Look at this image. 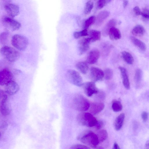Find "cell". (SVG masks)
Returning <instances> with one entry per match:
<instances>
[{
  "mask_svg": "<svg viewBox=\"0 0 149 149\" xmlns=\"http://www.w3.org/2000/svg\"><path fill=\"white\" fill-rule=\"evenodd\" d=\"M95 149H104V148L102 146H99L96 148Z\"/></svg>",
  "mask_w": 149,
  "mask_h": 149,
  "instance_id": "cell-47",
  "label": "cell"
},
{
  "mask_svg": "<svg viewBox=\"0 0 149 149\" xmlns=\"http://www.w3.org/2000/svg\"><path fill=\"white\" fill-rule=\"evenodd\" d=\"M116 23V21L115 19H112L107 23L102 30V34L104 36H106L108 35L110 29L113 27H115Z\"/></svg>",
  "mask_w": 149,
  "mask_h": 149,
  "instance_id": "cell-20",
  "label": "cell"
},
{
  "mask_svg": "<svg viewBox=\"0 0 149 149\" xmlns=\"http://www.w3.org/2000/svg\"><path fill=\"white\" fill-rule=\"evenodd\" d=\"M88 35L91 42H94L100 39L101 33L99 31L93 30L88 33Z\"/></svg>",
  "mask_w": 149,
  "mask_h": 149,
  "instance_id": "cell-24",
  "label": "cell"
},
{
  "mask_svg": "<svg viewBox=\"0 0 149 149\" xmlns=\"http://www.w3.org/2000/svg\"><path fill=\"white\" fill-rule=\"evenodd\" d=\"M100 56L99 51L97 49H93L89 53L87 58V62L90 64H93L97 61Z\"/></svg>",
  "mask_w": 149,
  "mask_h": 149,
  "instance_id": "cell-15",
  "label": "cell"
},
{
  "mask_svg": "<svg viewBox=\"0 0 149 149\" xmlns=\"http://www.w3.org/2000/svg\"><path fill=\"white\" fill-rule=\"evenodd\" d=\"M130 38L132 42L136 46L142 51H146V46L143 42L134 36H131Z\"/></svg>",
  "mask_w": 149,
  "mask_h": 149,
  "instance_id": "cell-22",
  "label": "cell"
},
{
  "mask_svg": "<svg viewBox=\"0 0 149 149\" xmlns=\"http://www.w3.org/2000/svg\"><path fill=\"white\" fill-rule=\"evenodd\" d=\"M103 125V122L101 120L97 121V122L95 125L97 129H100L102 127Z\"/></svg>",
  "mask_w": 149,
  "mask_h": 149,
  "instance_id": "cell-42",
  "label": "cell"
},
{
  "mask_svg": "<svg viewBox=\"0 0 149 149\" xmlns=\"http://www.w3.org/2000/svg\"><path fill=\"white\" fill-rule=\"evenodd\" d=\"M145 33V30L143 26L137 25L135 26L132 31V33L134 35L137 36H141Z\"/></svg>",
  "mask_w": 149,
  "mask_h": 149,
  "instance_id": "cell-25",
  "label": "cell"
},
{
  "mask_svg": "<svg viewBox=\"0 0 149 149\" xmlns=\"http://www.w3.org/2000/svg\"><path fill=\"white\" fill-rule=\"evenodd\" d=\"M70 149H90V148L85 145L81 144H76L71 146Z\"/></svg>",
  "mask_w": 149,
  "mask_h": 149,
  "instance_id": "cell-37",
  "label": "cell"
},
{
  "mask_svg": "<svg viewBox=\"0 0 149 149\" xmlns=\"http://www.w3.org/2000/svg\"><path fill=\"white\" fill-rule=\"evenodd\" d=\"M99 143H101L105 140L108 136V134L106 130H103L99 132L97 134Z\"/></svg>",
  "mask_w": 149,
  "mask_h": 149,
  "instance_id": "cell-28",
  "label": "cell"
},
{
  "mask_svg": "<svg viewBox=\"0 0 149 149\" xmlns=\"http://www.w3.org/2000/svg\"><path fill=\"white\" fill-rule=\"evenodd\" d=\"M142 77V72L140 69H137L136 71L134 80L136 84H139L141 81Z\"/></svg>",
  "mask_w": 149,
  "mask_h": 149,
  "instance_id": "cell-30",
  "label": "cell"
},
{
  "mask_svg": "<svg viewBox=\"0 0 149 149\" xmlns=\"http://www.w3.org/2000/svg\"><path fill=\"white\" fill-rule=\"evenodd\" d=\"M5 10L10 17H14L17 15L19 12V6L12 3H7L4 6Z\"/></svg>",
  "mask_w": 149,
  "mask_h": 149,
  "instance_id": "cell-12",
  "label": "cell"
},
{
  "mask_svg": "<svg viewBox=\"0 0 149 149\" xmlns=\"http://www.w3.org/2000/svg\"><path fill=\"white\" fill-rule=\"evenodd\" d=\"M0 53L8 61L14 62L19 58V53L13 48L8 46H5L0 49Z\"/></svg>",
  "mask_w": 149,
  "mask_h": 149,
  "instance_id": "cell-3",
  "label": "cell"
},
{
  "mask_svg": "<svg viewBox=\"0 0 149 149\" xmlns=\"http://www.w3.org/2000/svg\"><path fill=\"white\" fill-rule=\"evenodd\" d=\"M122 57L124 60L128 64L131 65L134 61V58L131 54L128 52L123 51L121 53Z\"/></svg>",
  "mask_w": 149,
  "mask_h": 149,
  "instance_id": "cell-26",
  "label": "cell"
},
{
  "mask_svg": "<svg viewBox=\"0 0 149 149\" xmlns=\"http://www.w3.org/2000/svg\"><path fill=\"white\" fill-rule=\"evenodd\" d=\"M78 139L84 144L93 148L99 143L97 134L90 131L83 133L78 136Z\"/></svg>",
  "mask_w": 149,
  "mask_h": 149,
  "instance_id": "cell-1",
  "label": "cell"
},
{
  "mask_svg": "<svg viewBox=\"0 0 149 149\" xmlns=\"http://www.w3.org/2000/svg\"><path fill=\"white\" fill-rule=\"evenodd\" d=\"M149 141L148 140L146 142L145 146V149H149Z\"/></svg>",
  "mask_w": 149,
  "mask_h": 149,
  "instance_id": "cell-45",
  "label": "cell"
},
{
  "mask_svg": "<svg viewBox=\"0 0 149 149\" xmlns=\"http://www.w3.org/2000/svg\"><path fill=\"white\" fill-rule=\"evenodd\" d=\"M77 119L80 125L90 127L95 126L97 121L92 114L87 112L79 113L77 115Z\"/></svg>",
  "mask_w": 149,
  "mask_h": 149,
  "instance_id": "cell-2",
  "label": "cell"
},
{
  "mask_svg": "<svg viewBox=\"0 0 149 149\" xmlns=\"http://www.w3.org/2000/svg\"><path fill=\"white\" fill-rule=\"evenodd\" d=\"M128 1L127 0H124L123 2V6L124 8H125L127 5Z\"/></svg>",
  "mask_w": 149,
  "mask_h": 149,
  "instance_id": "cell-44",
  "label": "cell"
},
{
  "mask_svg": "<svg viewBox=\"0 0 149 149\" xmlns=\"http://www.w3.org/2000/svg\"><path fill=\"white\" fill-rule=\"evenodd\" d=\"M97 94V98L99 100H103L104 99L105 97V94L104 92L102 91L100 92L98 91Z\"/></svg>",
  "mask_w": 149,
  "mask_h": 149,
  "instance_id": "cell-38",
  "label": "cell"
},
{
  "mask_svg": "<svg viewBox=\"0 0 149 149\" xmlns=\"http://www.w3.org/2000/svg\"><path fill=\"white\" fill-rule=\"evenodd\" d=\"M73 105L75 109L78 111H85L89 108L90 103L88 100L81 95H77L73 99Z\"/></svg>",
  "mask_w": 149,
  "mask_h": 149,
  "instance_id": "cell-4",
  "label": "cell"
},
{
  "mask_svg": "<svg viewBox=\"0 0 149 149\" xmlns=\"http://www.w3.org/2000/svg\"><path fill=\"white\" fill-rule=\"evenodd\" d=\"M108 35L110 38L112 40H117L121 37L120 32L119 29L115 27H113L109 30Z\"/></svg>",
  "mask_w": 149,
  "mask_h": 149,
  "instance_id": "cell-19",
  "label": "cell"
},
{
  "mask_svg": "<svg viewBox=\"0 0 149 149\" xmlns=\"http://www.w3.org/2000/svg\"><path fill=\"white\" fill-rule=\"evenodd\" d=\"M19 89V87L18 84L13 81H11L6 85L5 91L10 95L15 94Z\"/></svg>",
  "mask_w": 149,
  "mask_h": 149,
  "instance_id": "cell-14",
  "label": "cell"
},
{
  "mask_svg": "<svg viewBox=\"0 0 149 149\" xmlns=\"http://www.w3.org/2000/svg\"><path fill=\"white\" fill-rule=\"evenodd\" d=\"M7 100V95L5 94L1 99L0 104V112L4 116L8 115L10 111Z\"/></svg>",
  "mask_w": 149,
  "mask_h": 149,
  "instance_id": "cell-11",
  "label": "cell"
},
{
  "mask_svg": "<svg viewBox=\"0 0 149 149\" xmlns=\"http://www.w3.org/2000/svg\"><path fill=\"white\" fill-rule=\"evenodd\" d=\"M141 15L144 19L148 20L149 17L148 8L147 7L144 8L141 11Z\"/></svg>",
  "mask_w": 149,
  "mask_h": 149,
  "instance_id": "cell-36",
  "label": "cell"
},
{
  "mask_svg": "<svg viewBox=\"0 0 149 149\" xmlns=\"http://www.w3.org/2000/svg\"><path fill=\"white\" fill-rule=\"evenodd\" d=\"M133 10L134 12L136 15H141V11L138 6H135Z\"/></svg>",
  "mask_w": 149,
  "mask_h": 149,
  "instance_id": "cell-40",
  "label": "cell"
},
{
  "mask_svg": "<svg viewBox=\"0 0 149 149\" xmlns=\"http://www.w3.org/2000/svg\"><path fill=\"white\" fill-rule=\"evenodd\" d=\"M2 22L6 27L12 31L18 30L21 26L19 22L10 17H4L2 19Z\"/></svg>",
  "mask_w": 149,
  "mask_h": 149,
  "instance_id": "cell-7",
  "label": "cell"
},
{
  "mask_svg": "<svg viewBox=\"0 0 149 149\" xmlns=\"http://www.w3.org/2000/svg\"><path fill=\"white\" fill-rule=\"evenodd\" d=\"M82 86L85 94L88 97H91L94 94H96L99 91L93 82L89 81L84 83Z\"/></svg>",
  "mask_w": 149,
  "mask_h": 149,
  "instance_id": "cell-9",
  "label": "cell"
},
{
  "mask_svg": "<svg viewBox=\"0 0 149 149\" xmlns=\"http://www.w3.org/2000/svg\"><path fill=\"white\" fill-rule=\"evenodd\" d=\"M119 69L122 76L123 83L124 86L127 89H129L130 88V83L126 69L121 66L119 67Z\"/></svg>",
  "mask_w": 149,
  "mask_h": 149,
  "instance_id": "cell-17",
  "label": "cell"
},
{
  "mask_svg": "<svg viewBox=\"0 0 149 149\" xmlns=\"http://www.w3.org/2000/svg\"><path fill=\"white\" fill-rule=\"evenodd\" d=\"M93 7V3L91 1H88L85 5L84 8V12L86 15L90 13Z\"/></svg>",
  "mask_w": 149,
  "mask_h": 149,
  "instance_id": "cell-31",
  "label": "cell"
},
{
  "mask_svg": "<svg viewBox=\"0 0 149 149\" xmlns=\"http://www.w3.org/2000/svg\"><path fill=\"white\" fill-rule=\"evenodd\" d=\"M141 118L144 122H146L148 119V113L145 111H144L141 113Z\"/></svg>",
  "mask_w": 149,
  "mask_h": 149,
  "instance_id": "cell-39",
  "label": "cell"
},
{
  "mask_svg": "<svg viewBox=\"0 0 149 149\" xmlns=\"http://www.w3.org/2000/svg\"><path fill=\"white\" fill-rule=\"evenodd\" d=\"M1 132H0V137L1 136Z\"/></svg>",
  "mask_w": 149,
  "mask_h": 149,
  "instance_id": "cell-48",
  "label": "cell"
},
{
  "mask_svg": "<svg viewBox=\"0 0 149 149\" xmlns=\"http://www.w3.org/2000/svg\"><path fill=\"white\" fill-rule=\"evenodd\" d=\"M76 67L81 73L86 74L88 72L89 67L87 63L84 61L78 62L76 65Z\"/></svg>",
  "mask_w": 149,
  "mask_h": 149,
  "instance_id": "cell-23",
  "label": "cell"
},
{
  "mask_svg": "<svg viewBox=\"0 0 149 149\" xmlns=\"http://www.w3.org/2000/svg\"><path fill=\"white\" fill-rule=\"evenodd\" d=\"M4 94V93L2 91H0V99L1 98H2Z\"/></svg>",
  "mask_w": 149,
  "mask_h": 149,
  "instance_id": "cell-46",
  "label": "cell"
},
{
  "mask_svg": "<svg viewBox=\"0 0 149 149\" xmlns=\"http://www.w3.org/2000/svg\"><path fill=\"white\" fill-rule=\"evenodd\" d=\"M111 1V0H98L97 3V6L98 9H100L107 5Z\"/></svg>",
  "mask_w": 149,
  "mask_h": 149,
  "instance_id": "cell-34",
  "label": "cell"
},
{
  "mask_svg": "<svg viewBox=\"0 0 149 149\" xmlns=\"http://www.w3.org/2000/svg\"><path fill=\"white\" fill-rule=\"evenodd\" d=\"M95 16H92L86 19L84 24V29H87L93 24L95 22Z\"/></svg>",
  "mask_w": 149,
  "mask_h": 149,
  "instance_id": "cell-29",
  "label": "cell"
},
{
  "mask_svg": "<svg viewBox=\"0 0 149 149\" xmlns=\"http://www.w3.org/2000/svg\"><path fill=\"white\" fill-rule=\"evenodd\" d=\"M13 75L11 72L7 68L0 70V85H6L13 81Z\"/></svg>",
  "mask_w": 149,
  "mask_h": 149,
  "instance_id": "cell-8",
  "label": "cell"
},
{
  "mask_svg": "<svg viewBox=\"0 0 149 149\" xmlns=\"http://www.w3.org/2000/svg\"><path fill=\"white\" fill-rule=\"evenodd\" d=\"M112 107L113 111L116 112L120 111L123 109V106L121 102L116 100H114L113 102Z\"/></svg>",
  "mask_w": 149,
  "mask_h": 149,
  "instance_id": "cell-27",
  "label": "cell"
},
{
  "mask_svg": "<svg viewBox=\"0 0 149 149\" xmlns=\"http://www.w3.org/2000/svg\"><path fill=\"white\" fill-rule=\"evenodd\" d=\"M65 76L67 80L72 84L79 87L82 86L84 83L82 77L76 71L68 70L66 72Z\"/></svg>",
  "mask_w": 149,
  "mask_h": 149,
  "instance_id": "cell-5",
  "label": "cell"
},
{
  "mask_svg": "<svg viewBox=\"0 0 149 149\" xmlns=\"http://www.w3.org/2000/svg\"><path fill=\"white\" fill-rule=\"evenodd\" d=\"M110 15V12L107 10H103L100 12L95 18L96 25H100Z\"/></svg>",
  "mask_w": 149,
  "mask_h": 149,
  "instance_id": "cell-18",
  "label": "cell"
},
{
  "mask_svg": "<svg viewBox=\"0 0 149 149\" xmlns=\"http://www.w3.org/2000/svg\"><path fill=\"white\" fill-rule=\"evenodd\" d=\"M4 116L1 113L0 114V129L4 128L8 126L7 123Z\"/></svg>",
  "mask_w": 149,
  "mask_h": 149,
  "instance_id": "cell-35",
  "label": "cell"
},
{
  "mask_svg": "<svg viewBox=\"0 0 149 149\" xmlns=\"http://www.w3.org/2000/svg\"><path fill=\"white\" fill-rule=\"evenodd\" d=\"M73 35L75 39H78L80 37L83 36L81 31H75L74 32Z\"/></svg>",
  "mask_w": 149,
  "mask_h": 149,
  "instance_id": "cell-41",
  "label": "cell"
},
{
  "mask_svg": "<svg viewBox=\"0 0 149 149\" xmlns=\"http://www.w3.org/2000/svg\"><path fill=\"white\" fill-rule=\"evenodd\" d=\"M90 75L91 79L95 82L101 80L104 77V72L100 69L92 67L90 70Z\"/></svg>",
  "mask_w": 149,
  "mask_h": 149,
  "instance_id": "cell-10",
  "label": "cell"
},
{
  "mask_svg": "<svg viewBox=\"0 0 149 149\" xmlns=\"http://www.w3.org/2000/svg\"><path fill=\"white\" fill-rule=\"evenodd\" d=\"M125 117V114L122 113L120 114L116 118L114 123L115 128L116 130H119L121 128L123 124Z\"/></svg>",
  "mask_w": 149,
  "mask_h": 149,
  "instance_id": "cell-21",
  "label": "cell"
},
{
  "mask_svg": "<svg viewBox=\"0 0 149 149\" xmlns=\"http://www.w3.org/2000/svg\"><path fill=\"white\" fill-rule=\"evenodd\" d=\"M104 77L106 80H110L112 79L113 76L112 70L109 68H107L104 70Z\"/></svg>",
  "mask_w": 149,
  "mask_h": 149,
  "instance_id": "cell-33",
  "label": "cell"
},
{
  "mask_svg": "<svg viewBox=\"0 0 149 149\" xmlns=\"http://www.w3.org/2000/svg\"><path fill=\"white\" fill-rule=\"evenodd\" d=\"M12 45L16 48L20 50H25L28 44V39L22 35L16 34L12 38L11 41Z\"/></svg>",
  "mask_w": 149,
  "mask_h": 149,
  "instance_id": "cell-6",
  "label": "cell"
},
{
  "mask_svg": "<svg viewBox=\"0 0 149 149\" xmlns=\"http://www.w3.org/2000/svg\"><path fill=\"white\" fill-rule=\"evenodd\" d=\"M9 33L7 32H3L0 34V43L3 45L6 44L8 41Z\"/></svg>",
  "mask_w": 149,
  "mask_h": 149,
  "instance_id": "cell-32",
  "label": "cell"
},
{
  "mask_svg": "<svg viewBox=\"0 0 149 149\" xmlns=\"http://www.w3.org/2000/svg\"><path fill=\"white\" fill-rule=\"evenodd\" d=\"M91 42L89 38H84L78 41L79 51L80 55L84 54L88 49Z\"/></svg>",
  "mask_w": 149,
  "mask_h": 149,
  "instance_id": "cell-13",
  "label": "cell"
},
{
  "mask_svg": "<svg viewBox=\"0 0 149 149\" xmlns=\"http://www.w3.org/2000/svg\"><path fill=\"white\" fill-rule=\"evenodd\" d=\"M112 149H121L118 144L115 143L113 145V147Z\"/></svg>",
  "mask_w": 149,
  "mask_h": 149,
  "instance_id": "cell-43",
  "label": "cell"
},
{
  "mask_svg": "<svg viewBox=\"0 0 149 149\" xmlns=\"http://www.w3.org/2000/svg\"><path fill=\"white\" fill-rule=\"evenodd\" d=\"M104 107V105L102 103H93L90 104L89 111L92 114L95 115L101 111Z\"/></svg>",
  "mask_w": 149,
  "mask_h": 149,
  "instance_id": "cell-16",
  "label": "cell"
}]
</instances>
